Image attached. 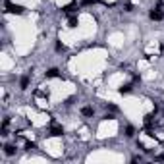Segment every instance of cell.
<instances>
[{"label":"cell","mask_w":164,"mask_h":164,"mask_svg":"<svg viewBox=\"0 0 164 164\" xmlns=\"http://www.w3.org/2000/svg\"><path fill=\"white\" fill-rule=\"evenodd\" d=\"M47 77H60V71H58L56 68H50V70L47 71Z\"/></svg>","instance_id":"cell-7"},{"label":"cell","mask_w":164,"mask_h":164,"mask_svg":"<svg viewBox=\"0 0 164 164\" xmlns=\"http://www.w3.org/2000/svg\"><path fill=\"white\" fill-rule=\"evenodd\" d=\"M62 133H64V127H62V126H56V124H54V126L50 127V135L52 137H60Z\"/></svg>","instance_id":"cell-2"},{"label":"cell","mask_w":164,"mask_h":164,"mask_svg":"<svg viewBox=\"0 0 164 164\" xmlns=\"http://www.w3.org/2000/svg\"><path fill=\"white\" fill-rule=\"evenodd\" d=\"M156 160H164V153H162V155H158V156H156Z\"/></svg>","instance_id":"cell-15"},{"label":"cell","mask_w":164,"mask_h":164,"mask_svg":"<svg viewBox=\"0 0 164 164\" xmlns=\"http://www.w3.org/2000/svg\"><path fill=\"white\" fill-rule=\"evenodd\" d=\"M56 50H58V52H64V50H66V47L62 45V42H56Z\"/></svg>","instance_id":"cell-13"},{"label":"cell","mask_w":164,"mask_h":164,"mask_svg":"<svg viewBox=\"0 0 164 164\" xmlns=\"http://www.w3.org/2000/svg\"><path fill=\"white\" fill-rule=\"evenodd\" d=\"M149 18H151V19H155V21H160V19H164V14L160 12L158 8H156V10H153V12L149 14Z\"/></svg>","instance_id":"cell-3"},{"label":"cell","mask_w":164,"mask_h":164,"mask_svg":"<svg viewBox=\"0 0 164 164\" xmlns=\"http://www.w3.org/2000/svg\"><path fill=\"white\" fill-rule=\"evenodd\" d=\"M83 6H91V4H97V0H81Z\"/></svg>","instance_id":"cell-12"},{"label":"cell","mask_w":164,"mask_h":164,"mask_svg":"<svg viewBox=\"0 0 164 164\" xmlns=\"http://www.w3.org/2000/svg\"><path fill=\"white\" fill-rule=\"evenodd\" d=\"M126 135H127V137H133V135H135V129H133L131 126H127V127H126Z\"/></svg>","instance_id":"cell-11"},{"label":"cell","mask_w":164,"mask_h":164,"mask_svg":"<svg viewBox=\"0 0 164 164\" xmlns=\"http://www.w3.org/2000/svg\"><path fill=\"white\" fill-rule=\"evenodd\" d=\"M25 149H27V151H31V149H35V143H25Z\"/></svg>","instance_id":"cell-14"},{"label":"cell","mask_w":164,"mask_h":164,"mask_svg":"<svg viewBox=\"0 0 164 164\" xmlns=\"http://www.w3.org/2000/svg\"><path fill=\"white\" fill-rule=\"evenodd\" d=\"M75 8H77V2H70L68 6L62 8V12H64V14H71V12H75Z\"/></svg>","instance_id":"cell-4"},{"label":"cell","mask_w":164,"mask_h":164,"mask_svg":"<svg viewBox=\"0 0 164 164\" xmlns=\"http://www.w3.org/2000/svg\"><path fill=\"white\" fill-rule=\"evenodd\" d=\"M68 25H70V27H77V16H70V19H68Z\"/></svg>","instance_id":"cell-9"},{"label":"cell","mask_w":164,"mask_h":164,"mask_svg":"<svg viewBox=\"0 0 164 164\" xmlns=\"http://www.w3.org/2000/svg\"><path fill=\"white\" fill-rule=\"evenodd\" d=\"M81 114H83V116H93L95 110L91 106H83V108H81Z\"/></svg>","instance_id":"cell-6"},{"label":"cell","mask_w":164,"mask_h":164,"mask_svg":"<svg viewBox=\"0 0 164 164\" xmlns=\"http://www.w3.org/2000/svg\"><path fill=\"white\" fill-rule=\"evenodd\" d=\"M129 91H131V83H126V85H122V87H120V93H122V95L129 93Z\"/></svg>","instance_id":"cell-10"},{"label":"cell","mask_w":164,"mask_h":164,"mask_svg":"<svg viewBox=\"0 0 164 164\" xmlns=\"http://www.w3.org/2000/svg\"><path fill=\"white\" fill-rule=\"evenodd\" d=\"M6 8H8V12H12V14H23V8H21V6L12 4L10 0H6Z\"/></svg>","instance_id":"cell-1"},{"label":"cell","mask_w":164,"mask_h":164,"mask_svg":"<svg viewBox=\"0 0 164 164\" xmlns=\"http://www.w3.org/2000/svg\"><path fill=\"white\" fill-rule=\"evenodd\" d=\"M19 87H21V89H27L29 87V75H23V77H21V79H19Z\"/></svg>","instance_id":"cell-5"},{"label":"cell","mask_w":164,"mask_h":164,"mask_svg":"<svg viewBox=\"0 0 164 164\" xmlns=\"http://www.w3.org/2000/svg\"><path fill=\"white\" fill-rule=\"evenodd\" d=\"M4 153H6L8 156L16 155V147H14V145H6V147H4Z\"/></svg>","instance_id":"cell-8"}]
</instances>
